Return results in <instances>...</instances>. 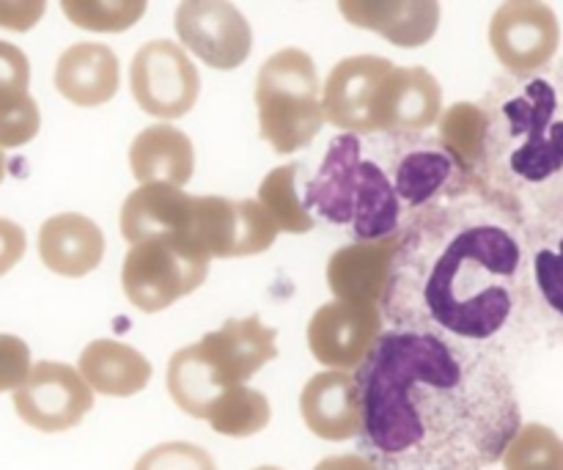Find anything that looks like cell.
Returning <instances> with one entry per match:
<instances>
[{"label":"cell","instance_id":"1","mask_svg":"<svg viewBox=\"0 0 563 470\" xmlns=\"http://www.w3.org/2000/svg\"><path fill=\"white\" fill-rule=\"evenodd\" d=\"M355 380L357 444L379 470H484L522 427L500 363L465 341L385 330Z\"/></svg>","mask_w":563,"mask_h":470},{"label":"cell","instance_id":"2","mask_svg":"<svg viewBox=\"0 0 563 470\" xmlns=\"http://www.w3.org/2000/svg\"><path fill=\"white\" fill-rule=\"evenodd\" d=\"M520 242L462 207H432L401 234L383 303L396 330L487 341L515 311Z\"/></svg>","mask_w":563,"mask_h":470},{"label":"cell","instance_id":"3","mask_svg":"<svg viewBox=\"0 0 563 470\" xmlns=\"http://www.w3.org/2000/svg\"><path fill=\"white\" fill-rule=\"evenodd\" d=\"M256 110L262 138L278 154H295L313 143L324 124L317 64L300 47L269 55L256 77Z\"/></svg>","mask_w":563,"mask_h":470},{"label":"cell","instance_id":"4","mask_svg":"<svg viewBox=\"0 0 563 470\" xmlns=\"http://www.w3.org/2000/svg\"><path fill=\"white\" fill-rule=\"evenodd\" d=\"M209 256L185 237H154L126 251L121 286L137 311L157 314L192 295L209 275Z\"/></svg>","mask_w":563,"mask_h":470},{"label":"cell","instance_id":"5","mask_svg":"<svg viewBox=\"0 0 563 470\" xmlns=\"http://www.w3.org/2000/svg\"><path fill=\"white\" fill-rule=\"evenodd\" d=\"M192 240L214 259L256 256L273 248L278 229L256 198L192 196Z\"/></svg>","mask_w":563,"mask_h":470},{"label":"cell","instance_id":"6","mask_svg":"<svg viewBox=\"0 0 563 470\" xmlns=\"http://www.w3.org/2000/svg\"><path fill=\"white\" fill-rule=\"evenodd\" d=\"M132 97L148 116L174 121L190 113L198 102L201 77L190 55L168 39L143 44L130 66Z\"/></svg>","mask_w":563,"mask_h":470},{"label":"cell","instance_id":"7","mask_svg":"<svg viewBox=\"0 0 563 470\" xmlns=\"http://www.w3.org/2000/svg\"><path fill=\"white\" fill-rule=\"evenodd\" d=\"M489 44L506 72L517 77L533 75L559 53L561 22L548 3L509 0L493 14Z\"/></svg>","mask_w":563,"mask_h":470},{"label":"cell","instance_id":"8","mask_svg":"<svg viewBox=\"0 0 563 470\" xmlns=\"http://www.w3.org/2000/svg\"><path fill=\"white\" fill-rule=\"evenodd\" d=\"M179 47L220 72L242 66L251 55L253 31L240 9L229 0H185L176 9Z\"/></svg>","mask_w":563,"mask_h":470},{"label":"cell","instance_id":"9","mask_svg":"<svg viewBox=\"0 0 563 470\" xmlns=\"http://www.w3.org/2000/svg\"><path fill=\"white\" fill-rule=\"evenodd\" d=\"M11 400L27 427L53 435L77 427L91 413L93 391L69 363L38 361Z\"/></svg>","mask_w":563,"mask_h":470},{"label":"cell","instance_id":"10","mask_svg":"<svg viewBox=\"0 0 563 470\" xmlns=\"http://www.w3.org/2000/svg\"><path fill=\"white\" fill-rule=\"evenodd\" d=\"M383 336L379 306L324 303L308 323V350L328 372H355Z\"/></svg>","mask_w":563,"mask_h":470},{"label":"cell","instance_id":"11","mask_svg":"<svg viewBox=\"0 0 563 470\" xmlns=\"http://www.w3.org/2000/svg\"><path fill=\"white\" fill-rule=\"evenodd\" d=\"M203 363L220 389L245 385L258 369L278 358V330L264 325L256 314L245 319H225L218 330L196 341Z\"/></svg>","mask_w":563,"mask_h":470},{"label":"cell","instance_id":"12","mask_svg":"<svg viewBox=\"0 0 563 470\" xmlns=\"http://www.w3.org/2000/svg\"><path fill=\"white\" fill-rule=\"evenodd\" d=\"M394 66V61L379 58V55H352V58L339 61L322 88L324 121L344 130V135L377 132L374 105H377L379 86Z\"/></svg>","mask_w":563,"mask_h":470},{"label":"cell","instance_id":"13","mask_svg":"<svg viewBox=\"0 0 563 470\" xmlns=\"http://www.w3.org/2000/svg\"><path fill=\"white\" fill-rule=\"evenodd\" d=\"M443 113V88L423 66H394L379 86L374 130L412 135L434 124Z\"/></svg>","mask_w":563,"mask_h":470},{"label":"cell","instance_id":"14","mask_svg":"<svg viewBox=\"0 0 563 470\" xmlns=\"http://www.w3.org/2000/svg\"><path fill=\"white\" fill-rule=\"evenodd\" d=\"M401 234L339 248L328 262V286L341 303L379 306L388 292Z\"/></svg>","mask_w":563,"mask_h":470},{"label":"cell","instance_id":"15","mask_svg":"<svg viewBox=\"0 0 563 470\" xmlns=\"http://www.w3.org/2000/svg\"><path fill=\"white\" fill-rule=\"evenodd\" d=\"M300 416L317 438L344 444L361 435V389L352 372H319L300 394Z\"/></svg>","mask_w":563,"mask_h":470},{"label":"cell","instance_id":"16","mask_svg":"<svg viewBox=\"0 0 563 470\" xmlns=\"http://www.w3.org/2000/svg\"><path fill=\"white\" fill-rule=\"evenodd\" d=\"M192 196L170 185H141L121 204L119 229L130 245L154 237H185L192 240ZM203 251V248H201Z\"/></svg>","mask_w":563,"mask_h":470},{"label":"cell","instance_id":"17","mask_svg":"<svg viewBox=\"0 0 563 470\" xmlns=\"http://www.w3.org/2000/svg\"><path fill=\"white\" fill-rule=\"evenodd\" d=\"M339 11L355 28L379 33L396 47H423L438 33V0H341Z\"/></svg>","mask_w":563,"mask_h":470},{"label":"cell","instance_id":"18","mask_svg":"<svg viewBox=\"0 0 563 470\" xmlns=\"http://www.w3.org/2000/svg\"><path fill=\"white\" fill-rule=\"evenodd\" d=\"M102 256L104 234L86 215H53L38 229V259L55 275L82 278L102 264Z\"/></svg>","mask_w":563,"mask_h":470},{"label":"cell","instance_id":"19","mask_svg":"<svg viewBox=\"0 0 563 470\" xmlns=\"http://www.w3.org/2000/svg\"><path fill=\"white\" fill-rule=\"evenodd\" d=\"M119 58L108 44H71L55 64V88L77 108H99L110 102L119 91Z\"/></svg>","mask_w":563,"mask_h":470},{"label":"cell","instance_id":"20","mask_svg":"<svg viewBox=\"0 0 563 470\" xmlns=\"http://www.w3.org/2000/svg\"><path fill=\"white\" fill-rule=\"evenodd\" d=\"M361 141L357 135H339L330 143L319 174L306 187V207H313L335 226H352L361 174Z\"/></svg>","mask_w":563,"mask_h":470},{"label":"cell","instance_id":"21","mask_svg":"<svg viewBox=\"0 0 563 470\" xmlns=\"http://www.w3.org/2000/svg\"><path fill=\"white\" fill-rule=\"evenodd\" d=\"M130 168L141 185L185 187L196 171L192 141L170 124L146 127L130 146Z\"/></svg>","mask_w":563,"mask_h":470},{"label":"cell","instance_id":"22","mask_svg":"<svg viewBox=\"0 0 563 470\" xmlns=\"http://www.w3.org/2000/svg\"><path fill=\"white\" fill-rule=\"evenodd\" d=\"M77 374L93 394L126 400L141 394L152 380V363L135 347L113 339H97L80 352Z\"/></svg>","mask_w":563,"mask_h":470},{"label":"cell","instance_id":"23","mask_svg":"<svg viewBox=\"0 0 563 470\" xmlns=\"http://www.w3.org/2000/svg\"><path fill=\"white\" fill-rule=\"evenodd\" d=\"M399 196L390 185L388 174L372 160H363L357 174L355 212H352V231L357 242L385 240L399 231Z\"/></svg>","mask_w":563,"mask_h":470},{"label":"cell","instance_id":"24","mask_svg":"<svg viewBox=\"0 0 563 470\" xmlns=\"http://www.w3.org/2000/svg\"><path fill=\"white\" fill-rule=\"evenodd\" d=\"M165 385H168V394L176 402V407L190 418H201V422L207 418L209 407L223 394L196 345L181 347L170 356Z\"/></svg>","mask_w":563,"mask_h":470},{"label":"cell","instance_id":"25","mask_svg":"<svg viewBox=\"0 0 563 470\" xmlns=\"http://www.w3.org/2000/svg\"><path fill=\"white\" fill-rule=\"evenodd\" d=\"M487 135L489 116L478 105L456 102L440 113V143L451 163L465 174L476 171L487 160Z\"/></svg>","mask_w":563,"mask_h":470},{"label":"cell","instance_id":"26","mask_svg":"<svg viewBox=\"0 0 563 470\" xmlns=\"http://www.w3.org/2000/svg\"><path fill=\"white\" fill-rule=\"evenodd\" d=\"M269 418H273V407H269L267 396L247 385H234L225 389L218 396L212 407H209L203 422L223 438H253L262 429H267Z\"/></svg>","mask_w":563,"mask_h":470},{"label":"cell","instance_id":"27","mask_svg":"<svg viewBox=\"0 0 563 470\" xmlns=\"http://www.w3.org/2000/svg\"><path fill=\"white\" fill-rule=\"evenodd\" d=\"M297 174H300L297 163L280 165L269 171L258 187L256 201L267 209L275 229L284 234H308L313 229L311 212L297 193Z\"/></svg>","mask_w":563,"mask_h":470},{"label":"cell","instance_id":"28","mask_svg":"<svg viewBox=\"0 0 563 470\" xmlns=\"http://www.w3.org/2000/svg\"><path fill=\"white\" fill-rule=\"evenodd\" d=\"M454 163L445 152H410L396 168V196L410 207H423L451 182Z\"/></svg>","mask_w":563,"mask_h":470},{"label":"cell","instance_id":"29","mask_svg":"<svg viewBox=\"0 0 563 470\" xmlns=\"http://www.w3.org/2000/svg\"><path fill=\"white\" fill-rule=\"evenodd\" d=\"M500 460L504 470H563V440L544 424H522Z\"/></svg>","mask_w":563,"mask_h":470},{"label":"cell","instance_id":"30","mask_svg":"<svg viewBox=\"0 0 563 470\" xmlns=\"http://www.w3.org/2000/svg\"><path fill=\"white\" fill-rule=\"evenodd\" d=\"M60 11L82 31L121 33L146 14V0H60Z\"/></svg>","mask_w":563,"mask_h":470},{"label":"cell","instance_id":"31","mask_svg":"<svg viewBox=\"0 0 563 470\" xmlns=\"http://www.w3.org/2000/svg\"><path fill=\"white\" fill-rule=\"evenodd\" d=\"M42 127V113L31 94L0 105V149H16L31 143Z\"/></svg>","mask_w":563,"mask_h":470},{"label":"cell","instance_id":"32","mask_svg":"<svg viewBox=\"0 0 563 470\" xmlns=\"http://www.w3.org/2000/svg\"><path fill=\"white\" fill-rule=\"evenodd\" d=\"M132 470H218L207 449L187 440H170L148 449Z\"/></svg>","mask_w":563,"mask_h":470},{"label":"cell","instance_id":"33","mask_svg":"<svg viewBox=\"0 0 563 470\" xmlns=\"http://www.w3.org/2000/svg\"><path fill=\"white\" fill-rule=\"evenodd\" d=\"M31 86V64L16 44L0 39V105L27 94Z\"/></svg>","mask_w":563,"mask_h":470},{"label":"cell","instance_id":"34","mask_svg":"<svg viewBox=\"0 0 563 470\" xmlns=\"http://www.w3.org/2000/svg\"><path fill=\"white\" fill-rule=\"evenodd\" d=\"M31 350H27L25 341L0 334V394H5V391L14 394L31 374Z\"/></svg>","mask_w":563,"mask_h":470},{"label":"cell","instance_id":"35","mask_svg":"<svg viewBox=\"0 0 563 470\" xmlns=\"http://www.w3.org/2000/svg\"><path fill=\"white\" fill-rule=\"evenodd\" d=\"M537 278L542 286V295L550 306L563 314V245L561 251H539L537 256Z\"/></svg>","mask_w":563,"mask_h":470},{"label":"cell","instance_id":"36","mask_svg":"<svg viewBox=\"0 0 563 470\" xmlns=\"http://www.w3.org/2000/svg\"><path fill=\"white\" fill-rule=\"evenodd\" d=\"M47 11L44 0H27V3H0V28L5 31L25 33L36 25Z\"/></svg>","mask_w":563,"mask_h":470},{"label":"cell","instance_id":"37","mask_svg":"<svg viewBox=\"0 0 563 470\" xmlns=\"http://www.w3.org/2000/svg\"><path fill=\"white\" fill-rule=\"evenodd\" d=\"M25 229L16 226L14 220L0 218V275H5L20 264V259L25 256Z\"/></svg>","mask_w":563,"mask_h":470},{"label":"cell","instance_id":"38","mask_svg":"<svg viewBox=\"0 0 563 470\" xmlns=\"http://www.w3.org/2000/svg\"><path fill=\"white\" fill-rule=\"evenodd\" d=\"M313 470H379V468L361 455H339V457H324V460Z\"/></svg>","mask_w":563,"mask_h":470},{"label":"cell","instance_id":"39","mask_svg":"<svg viewBox=\"0 0 563 470\" xmlns=\"http://www.w3.org/2000/svg\"><path fill=\"white\" fill-rule=\"evenodd\" d=\"M3 176H5V154L3 149H0V182H3Z\"/></svg>","mask_w":563,"mask_h":470},{"label":"cell","instance_id":"40","mask_svg":"<svg viewBox=\"0 0 563 470\" xmlns=\"http://www.w3.org/2000/svg\"><path fill=\"white\" fill-rule=\"evenodd\" d=\"M253 470H284V468H275V466H262V468H253Z\"/></svg>","mask_w":563,"mask_h":470}]
</instances>
